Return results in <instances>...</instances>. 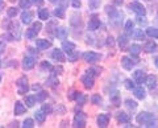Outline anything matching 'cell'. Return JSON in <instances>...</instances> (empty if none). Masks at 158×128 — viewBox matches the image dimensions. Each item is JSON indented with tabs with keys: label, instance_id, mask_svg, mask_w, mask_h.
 Instances as JSON below:
<instances>
[{
	"label": "cell",
	"instance_id": "6da1fadb",
	"mask_svg": "<svg viewBox=\"0 0 158 128\" xmlns=\"http://www.w3.org/2000/svg\"><path fill=\"white\" fill-rule=\"evenodd\" d=\"M136 120H137L138 124H145L146 127H149V128L158 127V120L156 119L154 115L150 114V112H145V111L144 112H140V114L137 115Z\"/></svg>",
	"mask_w": 158,
	"mask_h": 128
},
{
	"label": "cell",
	"instance_id": "7a4b0ae2",
	"mask_svg": "<svg viewBox=\"0 0 158 128\" xmlns=\"http://www.w3.org/2000/svg\"><path fill=\"white\" fill-rule=\"evenodd\" d=\"M20 34H21V32H20V25L16 21H12L8 27V38L9 40H19Z\"/></svg>",
	"mask_w": 158,
	"mask_h": 128
},
{
	"label": "cell",
	"instance_id": "3957f363",
	"mask_svg": "<svg viewBox=\"0 0 158 128\" xmlns=\"http://www.w3.org/2000/svg\"><path fill=\"white\" fill-rule=\"evenodd\" d=\"M98 73H95V70H88L86 73V75L83 77V85L86 88H92L94 83H95V75Z\"/></svg>",
	"mask_w": 158,
	"mask_h": 128
},
{
	"label": "cell",
	"instance_id": "277c9868",
	"mask_svg": "<svg viewBox=\"0 0 158 128\" xmlns=\"http://www.w3.org/2000/svg\"><path fill=\"white\" fill-rule=\"evenodd\" d=\"M17 88H19V94H25V92L29 90V86H28V79L27 77H21L20 79L17 81Z\"/></svg>",
	"mask_w": 158,
	"mask_h": 128
},
{
	"label": "cell",
	"instance_id": "5b68a950",
	"mask_svg": "<svg viewBox=\"0 0 158 128\" xmlns=\"http://www.w3.org/2000/svg\"><path fill=\"white\" fill-rule=\"evenodd\" d=\"M74 127H77V128L86 127V116L83 112H78L75 115V117H74Z\"/></svg>",
	"mask_w": 158,
	"mask_h": 128
},
{
	"label": "cell",
	"instance_id": "8992f818",
	"mask_svg": "<svg viewBox=\"0 0 158 128\" xmlns=\"http://www.w3.org/2000/svg\"><path fill=\"white\" fill-rule=\"evenodd\" d=\"M83 58H85L86 62H90V63H94L99 61L102 58V56L99 53H95V52H86L85 54H83Z\"/></svg>",
	"mask_w": 158,
	"mask_h": 128
},
{
	"label": "cell",
	"instance_id": "52a82bcc",
	"mask_svg": "<svg viewBox=\"0 0 158 128\" xmlns=\"http://www.w3.org/2000/svg\"><path fill=\"white\" fill-rule=\"evenodd\" d=\"M129 8L132 9L133 12H136L137 15H142V16H145V13H146V9L141 3H137V2L132 3V4H129Z\"/></svg>",
	"mask_w": 158,
	"mask_h": 128
},
{
	"label": "cell",
	"instance_id": "ba28073f",
	"mask_svg": "<svg viewBox=\"0 0 158 128\" xmlns=\"http://www.w3.org/2000/svg\"><path fill=\"white\" fill-rule=\"evenodd\" d=\"M34 65H36V58L34 57H25L23 60V69L24 70H31V69L34 67Z\"/></svg>",
	"mask_w": 158,
	"mask_h": 128
},
{
	"label": "cell",
	"instance_id": "9c48e42d",
	"mask_svg": "<svg viewBox=\"0 0 158 128\" xmlns=\"http://www.w3.org/2000/svg\"><path fill=\"white\" fill-rule=\"evenodd\" d=\"M121 65H123V67H124L125 70H132V69L135 67L136 62L129 57H123L121 58Z\"/></svg>",
	"mask_w": 158,
	"mask_h": 128
},
{
	"label": "cell",
	"instance_id": "30bf717a",
	"mask_svg": "<svg viewBox=\"0 0 158 128\" xmlns=\"http://www.w3.org/2000/svg\"><path fill=\"white\" fill-rule=\"evenodd\" d=\"M133 79H135L137 83H145V79H146L145 71H142V70H136L135 74H133Z\"/></svg>",
	"mask_w": 158,
	"mask_h": 128
},
{
	"label": "cell",
	"instance_id": "8fae6325",
	"mask_svg": "<svg viewBox=\"0 0 158 128\" xmlns=\"http://www.w3.org/2000/svg\"><path fill=\"white\" fill-rule=\"evenodd\" d=\"M108 122H110V116L106 114H100L98 116V126L102 128H106L108 126Z\"/></svg>",
	"mask_w": 158,
	"mask_h": 128
},
{
	"label": "cell",
	"instance_id": "7c38bea8",
	"mask_svg": "<svg viewBox=\"0 0 158 128\" xmlns=\"http://www.w3.org/2000/svg\"><path fill=\"white\" fill-rule=\"evenodd\" d=\"M144 50L146 53H156L158 50V46L154 41H148L145 45H144Z\"/></svg>",
	"mask_w": 158,
	"mask_h": 128
},
{
	"label": "cell",
	"instance_id": "4fadbf2b",
	"mask_svg": "<svg viewBox=\"0 0 158 128\" xmlns=\"http://www.w3.org/2000/svg\"><path fill=\"white\" fill-rule=\"evenodd\" d=\"M36 46L38 49H41V50H44V49H48L52 46V42L48 41V40H44V38H38V40L36 41Z\"/></svg>",
	"mask_w": 158,
	"mask_h": 128
},
{
	"label": "cell",
	"instance_id": "5bb4252c",
	"mask_svg": "<svg viewBox=\"0 0 158 128\" xmlns=\"http://www.w3.org/2000/svg\"><path fill=\"white\" fill-rule=\"evenodd\" d=\"M99 27H100V20H99L98 17H94V19H91V20L88 21V31L94 32V31H96Z\"/></svg>",
	"mask_w": 158,
	"mask_h": 128
},
{
	"label": "cell",
	"instance_id": "9a60e30c",
	"mask_svg": "<svg viewBox=\"0 0 158 128\" xmlns=\"http://www.w3.org/2000/svg\"><path fill=\"white\" fill-rule=\"evenodd\" d=\"M52 57H53V60H56V61H58V62H63V61H65V56H63V52L59 50V49H56V50H53Z\"/></svg>",
	"mask_w": 158,
	"mask_h": 128
},
{
	"label": "cell",
	"instance_id": "2e32d148",
	"mask_svg": "<svg viewBox=\"0 0 158 128\" xmlns=\"http://www.w3.org/2000/svg\"><path fill=\"white\" fill-rule=\"evenodd\" d=\"M74 99L77 100V103L79 106H83L86 103V100H87V98H86V95L83 94V92H81V91H75V98Z\"/></svg>",
	"mask_w": 158,
	"mask_h": 128
},
{
	"label": "cell",
	"instance_id": "e0dca14e",
	"mask_svg": "<svg viewBox=\"0 0 158 128\" xmlns=\"http://www.w3.org/2000/svg\"><path fill=\"white\" fill-rule=\"evenodd\" d=\"M145 83L148 85V87H149L150 90H153L157 85V77L156 75H148L146 79H145Z\"/></svg>",
	"mask_w": 158,
	"mask_h": 128
},
{
	"label": "cell",
	"instance_id": "ac0fdd59",
	"mask_svg": "<svg viewBox=\"0 0 158 128\" xmlns=\"http://www.w3.org/2000/svg\"><path fill=\"white\" fill-rule=\"evenodd\" d=\"M117 42H118V46H120L121 50H127L128 49V38H127L125 34H121V36L118 37Z\"/></svg>",
	"mask_w": 158,
	"mask_h": 128
},
{
	"label": "cell",
	"instance_id": "d6986e66",
	"mask_svg": "<svg viewBox=\"0 0 158 128\" xmlns=\"http://www.w3.org/2000/svg\"><path fill=\"white\" fill-rule=\"evenodd\" d=\"M25 111H27L25 106H24L21 102H16V105H15V114L16 115H23Z\"/></svg>",
	"mask_w": 158,
	"mask_h": 128
},
{
	"label": "cell",
	"instance_id": "ffe728a7",
	"mask_svg": "<svg viewBox=\"0 0 158 128\" xmlns=\"http://www.w3.org/2000/svg\"><path fill=\"white\" fill-rule=\"evenodd\" d=\"M62 49L65 50L66 53H70L75 49V44L74 42H70V41H63L62 42Z\"/></svg>",
	"mask_w": 158,
	"mask_h": 128
},
{
	"label": "cell",
	"instance_id": "44dd1931",
	"mask_svg": "<svg viewBox=\"0 0 158 128\" xmlns=\"http://www.w3.org/2000/svg\"><path fill=\"white\" fill-rule=\"evenodd\" d=\"M67 33H69V32H67V29H66L65 27H59V28L56 29V36H57L58 38H62V40L67 36Z\"/></svg>",
	"mask_w": 158,
	"mask_h": 128
},
{
	"label": "cell",
	"instance_id": "7402d4cb",
	"mask_svg": "<svg viewBox=\"0 0 158 128\" xmlns=\"http://www.w3.org/2000/svg\"><path fill=\"white\" fill-rule=\"evenodd\" d=\"M133 90H135V95H136L137 99H145L146 94H145V90H144V88H142L141 86H140V87H137V88L135 87Z\"/></svg>",
	"mask_w": 158,
	"mask_h": 128
},
{
	"label": "cell",
	"instance_id": "603a6c76",
	"mask_svg": "<svg viewBox=\"0 0 158 128\" xmlns=\"http://www.w3.org/2000/svg\"><path fill=\"white\" fill-rule=\"evenodd\" d=\"M32 17H33V15L31 12H23L21 13V21L24 24H29V23H32Z\"/></svg>",
	"mask_w": 158,
	"mask_h": 128
},
{
	"label": "cell",
	"instance_id": "cb8c5ba5",
	"mask_svg": "<svg viewBox=\"0 0 158 128\" xmlns=\"http://www.w3.org/2000/svg\"><path fill=\"white\" fill-rule=\"evenodd\" d=\"M34 117H36V120L38 123H44V122H45V119H46V114L42 110H40V111H37L36 114H34Z\"/></svg>",
	"mask_w": 158,
	"mask_h": 128
},
{
	"label": "cell",
	"instance_id": "d4e9b609",
	"mask_svg": "<svg viewBox=\"0 0 158 128\" xmlns=\"http://www.w3.org/2000/svg\"><path fill=\"white\" fill-rule=\"evenodd\" d=\"M117 120L120 123H128L131 120V116L127 114V112H120V114L117 115Z\"/></svg>",
	"mask_w": 158,
	"mask_h": 128
},
{
	"label": "cell",
	"instance_id": "484cf974",
	"mask_svg": "<svg viewBox=\"0 0 158 128\" xmlns=\"http://www.w3.org/2000/svg\"><path fill=\"white\" fill-rule=\"evenodd\" d=\"M38 17H40V20H48L49 19V11L46 8L40 9L38 11Z\"/></svg>",
	"mask_w": 158,
	"mask_h": 128
},
{
	"label": "cell",
	"instance_id": "4316f807",
	"mask_svg": "<svg viewBox=\"0 0 158 128\" xmlns=\"http://www.w3.org/2000/svg\"><path fill=\"white\" fill-rule=\"evenodd\" d=\"M133 37L137 38V40H144L145 38V32L142 31V29H136V31L133 32Z\"/></svg>",
	"mask_w": 158,
	"mask_h": 128
},
{
	"label": "cell",
	"instance_id": "83f0119b",
	"mask_svg": "<svg viewBox=\"0 0 158 128\" xmlns=\"http://www.w3.org/2000/svg\"><path fill=\"white\" fill-rule=\"evenodd\" d=\"M129 52H131L132 56L137 57L141 52V48H140V45H132V46H129Z\"/></svg>",
	"mask_w": 158,
	"mask_h": 128
},
{
	"label": "cell",
	"instance_id": "f1b7e54d",
	"mask_svg": "<svg viewBox=\"0 0 158 128\" xmlns=\"http://www.w3.org/2000/svg\"><path fill=\"white\" fill-rule=\"evenodd\" d=\"M146 34L149 37H158V28H148Z\"/></svg>",
	"mask_w": 158,
	"mask_h": 128
},
{
	"label": "cell",
	"instance_id": "f546056e",
	"mask_svg": "<svg viewBox=\"0 0 158 128\" xmlns=\"http://www.w3.org/2000/svg\"><path fill=\"white\" fill-rule=\"evenodd\" d=\"M19 6H20V8H23V9H28L29 7L32 6V0H20Z\"/></svg>",
	"mask_w": 158,
	"mask_h": 128
},
{
	"label": "cell",
	"instance_id": "4dcf8cb0",
	"mask_svg": "<svg viewBox=\"0 0 158 128\" xmlns=\"http://www.w3.org/2000/svg\"><path fill=\"white\" fill-rule=\"evenodd\" d=\"M54 15H56L57 17H59V19H63V17H65V8H63V7L56 8V11H54Z\"/></svg>",
	"mask_w": 158,
	"mask_h": 128
},
{
	"label": "cell",
	"instance_id": "1f68e13d",
	"mask_svg": "<svg viewBox=\"0 0 158 128\" xmlns=\"http://www.w3.org/2000/svg\"><path fill=\"white\" fill-rule=\"evenodd\" d=\"M46 98H48V92L46 91H40L37 94V96H36V100L37 102H44Z\"/></svg>",
	"mask_w": 158,
	"mask_h": 128
},
{
	"label": "cell",
	"instance_id": "d6a6232c",
	"mask_svg": "<svg viewBox=\"0 0 158 128\" xmlns=\"http://www.w3.org/2000/svg\"><path fill=\"white\" fill-rule=\"evenodd\" d=\"M25 103H27L28 107H33L34 103H36V96H33V95L27 96V98H25Z\"/></svg>",
	"mask_w": 158,
	"mask_h": 128
},
{
	"label": "cell",
	"instance_id": "836d02e7",
	"mask_svg": "<svg viewBox=\"0 0 158 128\" xmlns=\"http://www.w3.org/2000/svg\"><path fill=\"white\" fill-rule=\"evenodd\" d=\"M88 4H90L91 9H96L100 7V0H88Z\"/></svg>",
	"mask_w": 158,
	"mask_h": 128
},
{
	"label": "cell",
	"instance_id": "e575fe53",
	"mask_svg": "<svg viewBox=\"0 0 158 128\" xmlns=\"http://www.w3.org/2000/svg\"><path fill=\"white\" fill-rule=\"evenodd\" d=\"M132 31H133V21L132 20H128L125 23V32H127V34H131Z\"/></svg>",
	"mask_w": 158,
	"mask_h": 128
},
{
	"label": "cell",
	"instance_id": "d590c367",
	"mask_svg": "<svg viewBox=\"0 0 158 128\" xmlns=\"http://www.w3.org/2000/svg\"><path fill=\"white\" fill-rule=\"evenodd\" d=\"M7 13H8L9 17H15V16H16V15L19 13V9L15 8V7H11V8H9L8 11H7Z\"/></svg>",
	"mask_w": 158,
	"mask_h": 128
},
{
	"label": "cell",
	"instance_id": "8d00e7d4",
	"mask_svg": "<svg viewBox=\"0 0 158 128\" xmlns=\"http://www.w3.org/2000/svg\"><path fill=\"white\" fill-rule=\"evenodd\" d=\"M37 33H38V32H36L33 28H29L28 31H27V37H28V38H34V37L37 36Z\"/></svg>",
	"mask_w": 158,
	"mask_h": 128
},
{
	"label": "cell",
	"instance_id": "74e56055",
	"mask_svg": "<svg viewBox=\"0 0 158 128\" xmlns=\"http://www.w3.org/2000/svg\"><path fill=\"white\" fill-rule=\"evenodd\" d=\"M23 124H24V126H23L24 128H33V127H34V122H33L32 119H25Z\"/></svg>",
	"mask_w": 158,
	"mask_h": 128
},
{
	"label": "cell",
	"instance_id": "f35d334b",
	"mask_svg": "<svg viewBox=\"0 0 158 128\" xmlns=\"http://www.w3.org/2000/svg\"><path fill=\"white\" fill-rule=\"evenodd\" d=\"M125 105H127V107H129V108H132V110H135V108H137V103H136L135 100L127 99V100H125Z\"/></svg>",
	"mask_w": 158,
	"mask_h": 128
},
{
	"label": "cell",
	"instance_id": "ab89813d",
	"mask_svg": "<svg viewBox=\"0 0 158 128\" xmlns=\"http://www.w3.org/2000/svg\"><path fill=\"white\" fill-rule=\"evenodd\" d=\"M125 87L128 88V90H133L135 88V82H133L132 79H125Z\"/></svg>",
	"mask_w": 158,
	"mask_h": 128
},
{
	"label": "cell",
	"instance_id": "60d3db41",
	"mask_svg": "<svg viewBox=\"0 0 158 128\" xmlns=\"http://www.w3.org/2000/svg\"><path fill=\"white\" fill-rule=\"evenodd\" d=\"M67 54H69V60H70V61L74 62V61H77V60H78V53H75L74 50L70 52V53H67Z\"/></svg>",
	"mask_w": 158,
	"mask_h": 128
},
{
	"label": "cell",
	"instance_id": "b9f144b4",
	"mask_svg": "<svg viewBox=\"0 0 158 128\" xmlns=\"http://www.w3.org/2000/svg\"><path fill=\"white\" fill-rule=\"evenodd\" d=\"M91 102L94 103V105H99V103H100V95L94 94V95L91 96Z\"/></svg>",
	"mask_w": 158,
	"mask_h": 128
},
{
	"label": "cell",
	"instance_id": "7bdbcfd3",
	"mask_svg": "<svg viewBox=\"0 0 158 128\" xmlns=\"http://www.w3.org/2000/svg\"><path fill=\"white\" fill-rule=\"evenodd\" d=\"M137 23H138V24H142V25H145V24H146V19H145V16H142V15H138Z\"/></svg>",
	"mask_w": 158,
	"mask_h": 128
},
{
	"label": "cell",
	"instance_id": "ee69618b",
	"mask_svg": "<svg viewBox=\"0 0 158 128\" xmlns=\"http://www.w3.org/2000/svg\"><path fill=\"white\" fill-rule=\"evenodd\" d=\"M42 111L45 112V114H49V112H52V106H50V105H44V106H42Z\"/></svg>",
	"mask_w": 158,
	"mask_h": 128
},
{
	"label": "cell",
	"instance_id": "f6af8a7d",
	"mask_svg": "<svg viewBox=\"0 0 158 128\" xmlns=\"http://www.w3.org/2000/svg\"><path fill=\"white\" fill-rule=\"evenodd\" d=\"M41 28H42V24L41 23H34L33 24V29L36 32H40V29H41Z\"/></svg>",
	"mask_w": 158,
	"mask_h": 128
},
{
	"label": "cell",
	"instance_id": "bcb514c9",
	"mask_svg": "<svg viewBox=\"0 0 158 128\" xmlns=\"http://www.w3.org/2000/svg\"><path fill=\"white\" fill-rule=\"evenodd\" d=\"M4 37H2V40H0V53L4 50V48H6V41H3Z\"/></svg>",
	"mask_w": 158,
	"mask_h": 128
},
{
	"label": "cell",
	"instance_id": "7dc6e473",
	"mask_svg": "<svg viewBox=\"0 0 158 128\" xmlns=\"http://www.w3.org/2000/svg\"><path fill=\"white\" fill-rule=\"evenodd\" d=\"M28 52H29V53H31V54H32V56H33L34 58H36V57H38V53H37L36 50H34V49H32V48H29V49H28Z\"/></svg>",
	"mask_w": 158,
	"mask_h": 128
},
{
	"label": "cell",
	"instance_id": "c3c4849f",
	"mask_svg": "<svg viewBox=\"0 0 158 128\" xmlns=\"http://www.w3.org/2000/svg\"><path fill=\"white\" fill-rule=\"evenodd\" d=\"M73 7L74 8H79L81 7V2H79V0H73Z\"/></svg>",
	"mask_w": 158,
	"mask_h": 128
},
{
	"label": "cell",
	"instance_id": "681fc988",
	"mask_svg": "<svg viewBox=\"0 0 158 128\" xmlns=\"http://www.w3.org/2000/svg\"><path fill=\"white\" fill-rule=\"evenodd\" d=\"M107 45L108 46H113V37H108L107 38Z\"/></svg>",
	"mask_w": 158,
	"mask_h": 128
},
{
	"label": "cell",
	"instance_id": "f907efd6",
	"mask_svg": "<svg viewBox=\"0 0 158 128\" xmlns=\"http://www.w3.org/2000/svg\"><path fill=\"white\" fill-rule=\"evenodd\" d=\"M33 4H36V6H41V4L44 3V0H32Z\"/></svg>",
	"mask_w": 158,
	"mask_h": 128
},
{
	"label": "cell",
	"instance_id": "816d5d0a",
	"mask_svg": "<svg viewBox=\"0 0 158 128\" xmlns=\"http://www.w3.org/2000/svg\"><path fill=\"white\" fill-rule=\"evenodd\" d=\"M42 67H45V69H50L52 67V65L49 62H42Z\"/></svg>",
	"mask_w": 158,
	"mask_h": 128
},
{
	"label": "cell",
	"instance_id": "f5cc1de1",
	"mask_svg": "<svg viewBox=\"0 0 158 128\" xmlns=\"http://www.w3.org/2000/svg\"><path fill=\"white\" fill-rule=\"evenodd\" d=\"M32 88H33L34 91H36V90H40V88H41V86H40V85H34V86H33Z\"/></svg>",
	"mask_w": 158,
	"mask_h": 128
},
{
	"label": "cell",
	"instance_id": "db71d44e",
	"mask_svg": "<svg viewBox=\"0 0 158 128\" xmlns=\"http://www.w3.org/2000/svg\"><path fill=\"white\" fill-rule=\"evenodd\" d=\"M4 8V3L2 2V0H0V11H2V9Z\"/></svg>",
	"mask_w": 158,
	"mask_h": 128
},
{
	"label": "cell",
	"instance_id": "11a10c76",
	"mask_svg": "<svg viewBox=\"0 0 158 128\" xmlns=\"http://www.w3.org/2000/svg\"><path fill=\"white\" fill-rule=\"evenodd\" d=\"M115 3H116V4H121L123 0H115Z\"/></svg>",
	"mask_w": 158,
	"mask_h": 128
},
{
	"label": "cell",
	"instance_id": "9f6ffc18",
	"mask_svg": "<svg viewBox=\"0 0 158 128\" xmlns=\"http://www.w3.org/2000/svg\"><path fill=\"white\" fill-rule=\"evenodd\" d=\"M154 62H156V66H157V67H158V57H157V58H156V61H154Z\"/></svg>",
	"mask_w": 158,
	"mask_h": 128
},
{
	"label": "cell",
	"instance_id": "6f0895ef",
	"mask_svg": "<svg viewBox=\"0 0 158 128\" xmlns=\"http://www.w3.org/2000/svg\"><path fill=\"white\" fill-rule=\"evenodd\" d=\"M49 2H52V3H54V2H56V0H49Z\"/></svg>",
	"mask_w": 158,
	"mask_h": 128
},
{
	"label": "cell",
	"instance_id": "680465c9",
	"mask_svg": "<svg viewBox=\"0 0 158 128\" xmlns=\"http://www.w3.org/2000/svg\"><path fill=\"white\" fill-rule=\"evenodd\" d=\"M0 81H2V75H0Z\"/></svg>",
	"mask_w": 158,
	"mask_h": 128
}]
</instances>
